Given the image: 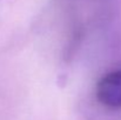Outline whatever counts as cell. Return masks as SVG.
<instances>
[{
	"label": "cell",
	"mask_w": 121,
	"mask_h": 120,
	"mask_svg": "<svg viewBox=\"0 0 121 120\" xmlns=\"http://www.w3.org/2000/svg\"><path fill=\"white\" fill-rule=\"evenodd\" d=\"M96 98L108 108L121 110V68L107 73L99 80Z\"/></svg>",
	"instance_id": "6da1fadb"
}]
</instances>
